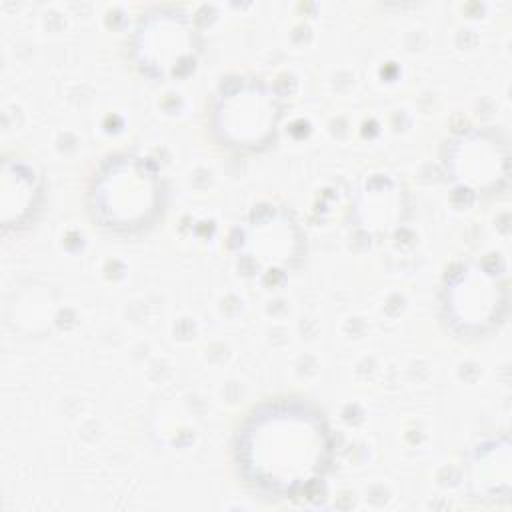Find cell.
<instances>
[{
  "instance_id": "cell-1",
  "label": "cell",
  "mask_w": 512,
  "mask_h": 512,
  "mask_svg": "<svg viewBox=\"0 0 512 512\" xmlns=\"http://www.w3.org/2000/svg\"><path fill=\"white\" fill-rule=\"evenodd\" d=\"M332 436L306 402L272 400L256 406L234 438V462L248 486L272 496H296L326 474Z\"/></svg>"
},
{
  "instance_id": "cell-8",
  "label": "cell",
  "mask_w": 512,
  "mask_h": 512,
  "mask_svg": "<svg viewBox=\"0 0 512 512\" xmlns=\"http://www.w3.org/2000/svg\"><path fill=\"white\" fill-rule=\"evenodd\" d=\"M42 176L36 164L28 158H4L2 188H0V218L2 226L20 228L34 218L42 200Z\"/></svg>"
},
{
  "instance_id": "cell-7",
  "label": "cell",
  "mask_w": 512,
  "mask_h": 512,
  "mask_svg": "<svg viewBox=\"0 0 512 512\" xmlns=\"http://www.w3.org/2000/svg\"><path fill=\"white\" fill-rule=\"evenodd\" d=\"M446 170L458 186L474 194L494 192L508 176L506 144L490 128L466 130L446 148Z\"/></svg>"
},
{
  "instance_id": "cell-6",
  "label": "cell",
  "mask_w": 512,
  "mask_h": 512,
  "mask_svg": "<svg viewBox=\"0 0 512 512\" xmlns=\"http://www.w3.org/2000/svg\"><path fill=\"white\" fill-rule=\"evenodd\" d=\"M240 264L258 276L292 270L304 254V234L290 210L274 204L254 208L234 232Z\"/></svg>"
},
{
  "instance_id": "cell-2",
  "label": "cell",
  "mask_w": 512,
  "mask_h": 512,
  "mask_svg": "<svg viewBox=\"0 0 512 512\" xmlns=\"http://www.w3.org/2000/svg\"><path fill=\"white\" fill-rule=\"evenodd\" d=\"M158 164L140 154H114L100 164L88 186V208L104 230L136 234L154 224L164 208Z\"/></svg>"
},
{
  "instance_id": "cell-4",
  "label": "cell",
  "mask_w": 512,
  "mask_h": 512,
  "mask_svg": "<svg viewBox=\"0 0 512 512\" xmlns=\"http://www.w3.org/2000/svg\"><path fill=\"white\" fill-rule=\"evenodd\" d=\"M202 52V38L192 16L174 6L144 12L132 34V58L154 80L188 76Z\"/></svg>"
},
{
  "instance_id": "cell-3",
  "label": "cell",
  "mask_w": 512,
  "mask_h": 512,
  "mask_svg": "<svg viewBox=\"0 0 512 512\" xmlns=\"http://www.w3.org/2000/svg\"><path fill=\"white\" fill-rule=\"evenodd\" d=\"M282 118L278 92L256 78H236L216 92L210 108L214 136L234 150L256 152L276 138Z\"/></svg>"
},
{
  "instance_id": "cell-5",
  "label": "cell",
  "mask_w": 512,
  "mask_h": 512,
  "mask_svg": "<svg viewBox=\"0 0 512 512\" xmlns=\"http://www.w3.org/2000/svg\"><path fill=\"white\" fill-rule=\"evenodd\" d=\"M506 300V282L500 272L482 262H466L446 276L440 306L452 332L478 338L502 322Z\"/></svg>"
}]
</instances>
